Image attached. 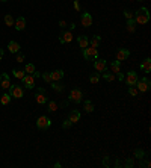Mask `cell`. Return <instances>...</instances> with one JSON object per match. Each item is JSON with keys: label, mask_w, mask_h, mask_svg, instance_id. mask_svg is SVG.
Masks as SVG:
<instances>
[{"label": "cell", "mask_w": 151, "mask_h": 168, "mask_svg": "<svg viewBox=\"0 0 151 168\" xmlns=\"http://www.w3.org/2000/svg\"><path fill=\"white\" fill-rule=\"evenodd\" d=\"M24 73H27V74H33V73H35V65H33V64H27V65H26V68H24Z\"/></svg>", "instance_id": "83f0119b"}, {"label": "cell", "mask_w": 151, "mask_h": 168, "mask_svg": "<svg viewBox=\"0 0 151 168\" xmlns=\"http://www.w3.org/2000/svg\"><path fill=\"white\" fill-rule=\"evenodd\" d=\"M100 42H101V37H98V35H94V37L91 38V41H89V44L92 46V47H98V46H100Z\"/></svg>", "instance_id": "7402d4cb"}, {"label": "cell", "mask_w": 151, "mask_h": 168, "mask_svg": "<svg viewBox=\"0 0 151 168\" xmlns=\"http://www.w3.org/2000/svg\"><path fill=\"white\" fill-rule=\"evenodd\" d=\"M23 85L27 89L33 88V85H35V77H33V74H26V76L23 77Z\"/></svg>", "instance_id": "30bf717a"}, {"label": "cell", "mask_w": 151, "mask_h": 168, "mask_svg": "<svg viewBox=\"0 0 151 168\" xmlns=\"http://www.w3.org/2000/svg\"><path fill=\"white\" fill-rule=\"evenodd\" d=\"M51 88L54 89V91H58V92H62L65 86L62 83H59V82H51Z\"/></svg>", "instance_id": "cb8c5ba5"}, {"label": "cell", "mask_w": 151, "mask_h": 168, "mask_svg": "<svg viewBox=\"0 0 151 168\" xmlns=\"http://www.w3.org/2000/svg\"><path fill=\"white\" fill-rule=\"evenodd\" d=\"M42 79L45 80L47 83H51V82H53V80H51V73H49V71H45V73L42 74Z\"/></svg>", "instance_id": "1f68e13d"}, {"label": "cell", "mask_w": 151, "mask_h": 168, "mask_svg": "<svg viewBox=\"0 0 151 168\" xmlns=\"http://www.w3.org/2000/svg\"><path fill=\"white\" fill-rule=\"evenodd\" d=\"M3 55H5V52H3V49H0V61H2V58H3Z\"/></svg>", "instance_id": "ee69618b"}, {"label": "cell", "mask_w": 151, "mask_h": 168, "mask_svg": "<svg viewBox=\"0 0 151 168\" xmlns=\"http://www.w3.org/2000/svg\"><path fill=\"white\" fill-rule=\"evenodd\" d=\"M74 9L80 11V5H79V0H74Z\"/></svg>", "instance_id": "f35d334b"}, {"label": "cell", "mask_w": 151, "mask_h": 168, "mask_svg": "<svg viewBox=\"0 0 151 168\" xmlns=\"http://www.w3.org/2000/svg\"><path fill=\"white\" fill-rule=\"evenodd\" d=\"M124 15H125V18H127V20H131V18L134 17V14H133L131 11H129V9L124 11Z\"/></svg>", "instance_id": "d590c367"}, {"label": "cell", "mask_w": 151, "mask_h": 168, "mask_svg": "<svg viewBox=\"0 0 151 168\" xmlns=\"http://www.w3.org/2000/svg\"><path fill=\"white\" fill-rule=\"evenodd\" d=\"M98 80H100V74H98V73H94V74H91V77H89L91 83H98Z\"/></svg>", "instance_id": "f1b7e54d"}, {"label": "cell", "mask_w": 151, "mask_h": 168, "mask_svg": "<svg viewBox=\"0 0 151 168\" xmlns=\"http://www.w3.org/2000/svg\"><path fill=\"white\" fill-rule=\"evenodd\" d=\"M124 79H125V83H127V85H130V86L131 85H136V82H138V73L131 70V71L127 73V76H125Z\"/></svg>", "instance_id": "52a82bcc"}, {"label": "cell", "mask_w": 151, "mask_h": 168, "mask_svg": "<svg viewBox=\"0 0 151 168\" xmlns=\"http://www.w3.org/2000/svg\"><path fill=\"white\" fill-rule=\"evenodd\" d=\"M82 97H83V94H82V89H79V88L71 89V92H70V101H73V103H80Z\"/></svg>", "instance_id": "8992f818"}, {"label": "cell", "mask_w": 151, "mask_h": 168, "mask_svg": "<svg viewBox=\"0 0 151 168\" xmlns=\"http://www.w3.org/2000/svg\"><path fill=\"white\" fill-rule=\"evenodd\" d=\"M103 165H104V167H109V158H107V156L103 159Z\"/></svg>", "instance_id": "ab89813d"}, {"label": "cell", "mask_w": 151, "mask_h": 168, "mask_svg": "<svg viewBox=\"0 0 151 168\" xmlns=\"http://www.w3.org/2000/svg\"><path fill=\"white\" fill-rule=\"evenodd\" d=\"M85 111H86L88 114H91V112L94 111V103H92L91 100H86V101H85Z\"/></svg>", "instance_id": "d4e9b609"}, {"label": "cell", "mask_w": 151, "mask_h": 168, "mask_svg": "<svg viewBox=\"0 0 151 168\" xmlns=\"http://www.w3.org/2000/svg\"><path fill=\"white\" fill-rule=\"evenodd\" d=\"M116 74H118V79L120 80H124V74L122 73H116Z\"/></svg>", "instance_id": "b9f144b4"}, {"label": "cell", "mask_w": 151, "mask_h": 168, "mask_svg": "<svg viewBox=\"0 0 151 168\" xmlns=\"http://www.w3.org/2000/svg\"><path fill=\"white\" fill-rule=\"evenodd\" d=\"M124 165H125L127 168H131L133 165H134V162H133V159H131V158H129L127 161H125V164H124Z\"/></svg>", "instance_id": "8d00e7d4"}, {"label": "cell", "mask_w": 151, "mask_h": 168, "mask_svg": "<svg viewBox=\"0 0 151 168\" xmlns=\"http://www.w3.org/2000/svg\"><path fill=\"white\" fill-rule=\"evenodd\" d=\"M94 68L97 70V73H104V71L107 70V64H106V61L98 59V61L94 62Z\"/></svg>", "instance_id": "7c38bea8"}, {"label": "cell", "mask_w": 151, "mask_h": 168, "mask_svg": "<svg viewBox=\"0 0 151 168\" xmlns=\"http://www.w3.org/2000/svg\"><path fill=\"white\" fill-rule=\"evenodd\" d=\"M138 92H139V91H138V88H134V85L129 86V94H130V96L136 97V96H138Z\"/></svg>", "instance_id": "d6a6232c"}, {"label": "cell", "mask_w": 151, "mask_h": 168, "mask_svg": "<svg viewBox=\"0 0 151 168\" xmlns=\"http://www.w3.org/2000/svg\"><path fill=\"white\" fill-rule=\"evenodd\" d=\"M134 156L139 159H144V156H145V153H144V150H141V148H138V150H134Z\"/></svg>", "instance_id": "e575fe53"}, {"label": "cell", "mask_w": 151, "mask_h": 168, "mask_svg": "<svg viewBox=\"0 0 151 168\" xmlns=\"http://www.w3.org/2000/svg\"><path fill=\"white\" fill-rule=\"evenodd\" d=\"M35 99H36V103H40V105H44L45 101H47V94H45V89L44 88H40L38 89V92H36V96H35Z\"/></svg>", "instance_id": "ba28073f"}, {"label": "cell", "mask_w": 151, "mask_h": 168, "mask_svg": "<svg viewBox=\"0 0 151 168\" xmlns=\"http://www.w3.org/2000/svg\"><path fill=\"white\" fill-rule=\"evenodd\" d=\"M148 20H150V12L147 8H141L136 11V14H134L136 24H145V23H148Z\"/></svg>", "instance_id": "6da1fadb"}, {"label": "cell", "mask_w": 151, "mask_h": 168, "mask_svg": "<svg viewBox=\"0 0 151 168\" xmlns=\"http://www.w3.org/2000/svg\"><path fill=\"white\" fill-rule=\"evenodd\" d=\"M49 111H50V112L58 111V103H56V101H49Z\"/></svg>", "instance_id": "836d02e7"}, {"label": "cell", "mask_w": 151, "mask_h": 168, "mask_svg": "<svg viewBox=\"0 0 151 168\" xmlns=\"http://www.w3.org/2000/svg\"><path fill=\"white\" fill-rule=\"evenodd\" d=\"M0 2H8V0H0Z\"/></svg>", "instance_id": "f6af8a7d"}, {"label": "cell", "mask_w": 151, "mask_h": 168, "mask_svg": "<svg viewBox=\"0 0 151 168\" xmlns=\"http://www.w3.org/2000/svg\"><path fill=\"white\" fill-rule=\"evenodd\" d=\"M23 61H24V55H18V56H17V62H23Z\"/></svg>", "instance_id": "60d3db41"}, {"label": "cell", "mask_w": 151, "mask_h": 168, "mask_svg": "<svg viewBox=\"0 0 151 168\" xmlns=\"http://www.w3.org/2000/svg\"><path fill=\"white\" fill-rule=\"evenodd\" d=\"M121 61H113L111 64V68H112V73L113 74H116V73H120V70H121V64H120Z\"/></svg>", "instance_id": "44dd1931"}, {"label": "cell", "mask_w": 151, "mask_h": 168, "mask_svg": "<svg viewBox=\"0 0 151 168\" xmlns=\"http://www.w3.org/2000/svg\"><path fill=\"white\" fill-rule=\"evenodd\" d=\"M5 23H6L8 26H14V23H15V21H14V18H12V15L8 14V15H5Z\"/></svg>", "instance_id": "4dcf8cb0"}, {"label": "cell", "mask_w": 151, "mask_h": 168, "mask_svg": "<svg viewBox=\"0 0 151 168\" xmlns=\"http://www.w3.org/2000/svg\"><path fill=\"white\" fill-rule=\"evenodd\" d=\"M130 56V52L127 49H118L116 52V61H125Z\"/></svg>", "instance_id": "4fadbf2b"}, {"label": "cell", "mask_w": 151, "mask_h": 168, "mask_svg": "<svg viewBox=\"0 0 151 168\" xmlns=\"http://www.w3.org/2000/svg\"><path fill=\"white\" fill-rule=\"evenodd\" d=\"M127 30L131 32V33L136 30V21L133 20V18H131V20H127Z\"/></svg>", "instance_id": "603a6c76"}, {"label": "cell", "mask_w": 151, "mask_h": 168, "mask_svg": "<svg viewBox=\"0 0 151 168\" xmlns=\"http://www.w3.org/2000/svg\"><path fill=\"white\" fill-rule=\"evenodd\" d=\"M80 21H82V26L89 27L91 24H92V15H91L89 12H83L80 17Z\"/></svg>", "instance_id": "8fae6325"}, {"label": "cell", "mask_w": 151, "mask_h": 168, "mask_svg": "<svg viewBox=\"0 0 151 168\" xmlns=\"http://www.w3.org/2000/svg\"><path fill=\"white\" fill-rule=\"evenodd\" d=\"M11 97L14 99H21L24 96V91L21 88V85H11Z\"/></svg>", "instance_id": "5b68a950"}, {"label": "cell", "mask_w": 151, "mask_h": 168, "mask_svg": "<svg viewBox=\"0 0 151 168\" xmlns=\"http://www.w3.org/2000/svg\"><path fill=\"white\" fill-rule=\"evenodd\" d=\"M77 42H79V47H80V49H86V47L89 46V38H88L86 35H80V37L77 38Z\"/></svg>", "instance_id": "5bb4252c"}, {"label": "cell", "mask_w": 151, "mask_h": 168, "mask_svg": "<svg viewBox=\"0 0 151 168\" xmlns=\"http://www.w3.org/2000/svg\"><path fill=\"white\" fill-rule=\"evenodd\" d=\"M12 73H14V76H15L17 79H21V80H23V77L26 76V74H24V71H21V70H14Z\"/></svg>", "instance_id": "f546056e"}, {"label": "cell", "mask_w": 151, "mask_h": 168, "mask_svg": "<svg viewBox=\"0 0 151 168\" xmlns=\"http://www.w3.org/2000/svg\"><path fill=\"white\" fill-rule=\"evenodd\" d=\"M98 56V50L97 47H92V46H88L86 49H83V58L85 59H95Z\"/></svg>", "instance_id": "7a4b0ae2"}, {"label": "cell", "mask_w": 151, "mask_h": 168, "mask_svg": "<svg viewBox=\"0 0 151 168\" xmlns=\"http://www.w3.org/2000/svg\"><path fill=\"white\" fill-rule=\"evenodd\" d=\"M141 70L142 71H145V73H150L151 71V59L150 58H147L145 61H142L141 62Z\"/></svg>", "instance_id": "ac0fdd59"}, {"label": "cell", "mask_w": 151, "mask_h": 168, "mask_svg": "<svg viewBox=\"0 0 151 168\" xmlns=\"http://www.w3.org/2000/svg\"><path fill=\"white\" fill-rule=\"evenodd\" d=\"M150 79L148 77H142V79H138L136 85H138V91L139 92H147L150 89Z\"/></svg>", "instance_id": "3957f363"}, {"label": "cell", "mask_w": 151, "mask_h": 168, "mask_svg": "<svg viewBox=\"0 0 151 168\" xmlns=\"http://www.w3.org/2000/svg\"><path fill=\"white\" fill-rule=\"evenodd\" d=\"M62 77H64V70H54V71H51V80L53 82H59Z\"/></svg>", "instance_id": "e0dca14e"}, {"label": "cell", "mask_w": 151, "mask_h": 168, "mask_svg": "<svg viewBox=\"0 0 151 168\" xmlns=\"http://www.w3.org/2000/svg\"><path fill=\"white\" fill-rule=\"evenodd\" d=\"M115 167H121V162H120V159H116V162H115Z\"/></svg>", "instance_id": "7bdbcfd3"}, {"label": "cell", "mask_w": 151, "mask_h": 168, "mask_svg": "<svg viewBox=\"0 0 151 168\" xmlns=\"http://www.w3.org/2000/svg\"><path fill=\"white\" fill-rule=\"evenodd\" d=\"M9 101H11L9 94H3V96L0 97V103H2V105H9Z\"/></svg>", "instance_id": "484cf974"}, {"label": "cell", "mask_w": 151, "mask_h": 168, "mask_svg": "<svg viewBox=\"0 0 151 168\" xmlns=\"http://www.w3.org/2000/svg\"><path fill=\"white\" fill-rule=\"evenodd\" d=\"M68 120H70L71 123H77V121L80 120V112H79V111H76V109H74V111H71Z\"/></svg>", "instance_id": "ffe728a7"}, {"label": "cell", "mask_w": 151, "mask_h": 168, "mask_svg": "<svg viewBox=\"0 0 151 168\" xmlns=\"http://www.w3.org/2000/svg\"><path fill=\"white\" fill-rule=\"evenodd\" d=\"M36 126H38V129H41V130L49 129L51 126V120L49 118V117H45V115H42V117H40V118L36 120Z\"/></svg>", "instance_id": "277c9868"}, {"label": "cell", "mask_w": 151, "mask_h": 168, "mask_svg": "<svg viewBox=\"0 0 151 168\" xmlns=\"http://www.w3.org/2000/svg\"><path fill=\"white\" fill-rule=\"evenodd\" d=\"M8 49H9V53H18V50H20V44H18L17 41H9Z\"/></svg>", "instance_id": "d6986e66"}, {"label": "cell", "mask_w": 151, "mask_h": 168, "mask_svg": "<svg viewBox=\"0 0 151 168\" xmlns=\"http://www.w3.org/2000/svg\"><path fill=\"white\" fill-rule=\"evenodd\" d=\"M71 40H73V33H71L70 30H68V32H64V33L59 37V41L62 42V44H65V42H71Z\"/></svg>", "instance_id": "2e32d148"}, {"label": "cell", "mask_w": 151, "mask_h": 168, "mask_svg": "<svg viewBox=\"0 0 151 168\" xmlns=\"http://www.w3.org/2000/svg\"><path fill=\"white\" fill-rule=\"evenodd\" d=\"M14 26H15L17 30H23L26 27V18H24V17H18V18L15 20V23H14Z\"/></svg>", "instance_id": "9a60e30c"}, {"label": "cell", "mask_w": 151, "mask_h": 168, "mask_svg": "<svg viewBox=\"0 0 151 168\" xmlns=\"http://www.w3.org/2000/svg\"><path fill=\"white\" fill-rule=\"evenodd\" d=\"M103 77H104V80H107V82H113V80H115V74H113V73H106V71H104Z\"/></svg>", "instance_id": "4316f807"}, {"label": "cell", "mask_w": 151, "mask_h": 168, "mask_svg": "<svg viewBox=\"0 0 151 168\" xmlns=\"http://www.w3.org/2000/svg\"><path fill=\"white\" fill-rule=\"evenodd\" d=\"M11 79H9V74H6V73H3L2 76H0V86L3 89H9L11 88Z\"/></svg>", "instance_id": "9c48e42d"}, {"label": "cell", "mask_w": 151, "mask_h": 168, "mask_svg": "<svg viewBox=\"0 0 151 168\" xmlns=\"http://www.w3.org/2000/svg\"><path fill=\"white\" fill-rule=\"evenodd\" d=\"M71 124H73V123H71L70 120H65V121H64V124H62V127L68 129V127H71Z\"/></svg>", "instance_id": "74e56055"}, {"label": "cell", "mask_w": 151, "mask_h": 168, "mask_svg": "<svg viewBox=\"0 0 151 168\" xmlns=\"http://www.w3.org/2000/svg\"><path fill=\"white\" fill-rule=\"evenodd\" d=\"M141 2H142V0H141Z\"/></svg>", "instance_id": "bcb514c9"}]
</instances>
